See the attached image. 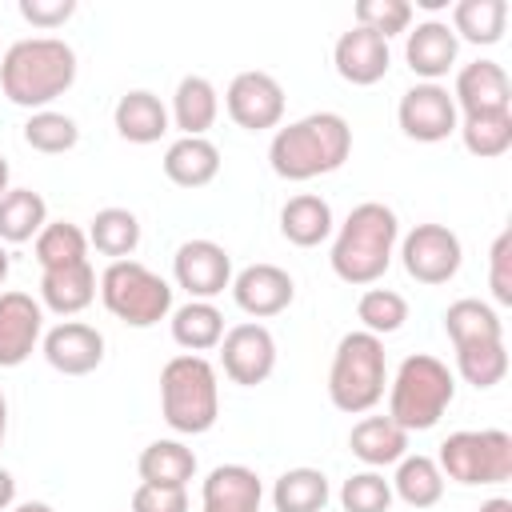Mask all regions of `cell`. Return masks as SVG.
<instances>
[{"label": "cell", "instance_id": "obj_1", "mask_svg": "<svg viewBox=\"0 0 512 512\" xmlns=\"http://www.w3.org/2000/svg\"><path fill=\"white\" fill-rule=\"evenodd\" d=\"M352 156V128L340 112H308L284 128H276L268 144V164L280 180L304 184L336 172Z\"/></svg>", "mask_w": 512, "mask_h": 512}, {"label": "cell", "instance_id": "obj_2", "mask_svg": "<svg viewBox=\"0 0 512 512\" xmlns=\"http://www.w3.org/2000/svg\"><path fill=\"white\" fill-rule=\"evenodd\" d=\"M76 84V52L60 36H24L0 56V88L20 108H48Z\"/></svg>", "mask_w": 512, "mask_h": 512}, {"label": "cell", "instance_id": "obj_3", "mask_svg": "<svg viewBox=\"0 0 512 512\" xmlns=\"http://www.w3.org/2000/svg\"><path fill=\"white\" fill-rule=\"evenodd\" d=\"M396 240H400L396 212L380 200H364L348 212V220L332 240V256H328L332 272L344 284H376L396 256Z\"/></svg>", "mask_w": 512, "mask_h": 512}, {"label": "cell", "instance_id": "obj_4", "mask_svg": "<svg viewBox=\"0 0 512 512\" xmlns=\"http://www.w3.org/2000/svg\"><path fill=\"white\" fill-rule=\"evenodd\" d=\"M160 416L180 436H200L220 416V384L212 360L180 352L160 368Z\"/></svg>", "mask_w": 512, "mask_h": 512}, {"label": "cell", "instance_id": "obj_5", "mask_svg": "<svg viewBox=\"0 0 512 512\" xmlns=\"http://www.w3.org/2000/svg\"><path fill=\"white\" fill-rule=\"evenodd\" d=\"M452 396H456V376L448 372V364L428 352H412L400 360L388 384V416L404 432H428L440 424Z\"/></svg>", "mask_w": 512, "mask_h": 512}, {"label": "cell", "instance_id": "obj_6", "mask_svg": "<svg viewBox=\"0 0 512 512\" xmlns=\"http://www.w3.org/2000/svg\"><path fill=\"white\" fill-rule=\"evenodd\" d=\"M384 388H388L384 340L364 328L344 332L332 352V368H328V400L340 412L360 416L384 400Z\"/></svg>", "mask_w": 512, "mask_h": 512}, {"label": "cell", "instance_id": "obj_7", "mask_svg": "<svg viewBox=\"0 0 512 512\" xmlns=\"http://www.w3.org/2000/svg\"><path fill=\"white\" fill-rule=\"evenodd\" d=\"M100 300L128 328H152L172 316V284L132 256L112 260L100 272Z\"/></svg>", "mask_w": 512, "mask_h": 512}, {"label": "cell", "instance_id": "obj_8", "mask_svg": "<svg viewBox=\"0 0 512 512\" xmlns=\"http://www.w3.org/2000/svg\"><path fill=\"white\" fill-rule=\"evenodd\" d=\"M436 464L444 480H456L464 488L504 484L512 480V436L504 428H460L444 436Z\"/></svg>", "mask_w": 512, "mask_h": 512}, {"label": "cell", "instance_id": "obj_9", "mask_svg": "<svg viewBox=\"0 0 512 512\" xmlns=\"http://www.w3.org/2000/svg\"><path fill=\"white\" fill-rule=\"evenodd\" d=\"M400 264L416 284H448L464 264L460 236L448 224H416L400 240Z\"/></svg>", "mask_w": 512, "mask_h": 512}, {"label": "cell", "instance_id": "obj_10", "mask_svg": "<svg viewBox=\"0 0 512 512\" xmlns=\"http://www.w3.org/2000/svg\"><path fill=\"white\" fill-rule=\"evenodd\" d=\"M396 120H400V132L408 140H420V144H440L456 132L460 124V112H456V100L444 84H412L400 104H396Z\"/></svg>", "mask_w": 512, "mask_h": 512}, {"label": "cell", "instance_id": "obj_11", "mask_svg": "<svg viewBox=\"0 0 512 512\" xmlns=\"http://www.w3.org/2000/svg\"><path fill=\"white\" fill-rule=\"evenodd\" d=\"M224 108L244 132L280 128V120H284V88H280V80L272 72L248 68V72L232 76V84L224 92Z\"/></svg>", "mask_w": 512, "mask_h": 512}, {"label": "cell", "instance_id": "obj_12", "mask_svg": "<svg viewBox=\"0 0 512 512\" xmlns=\"http://www.w3.org/2000/svg\"><path fill=\"white\" fill-rule=\"evenodd\" d=\"M220 348V364H224V376L232 384H244V388H256L272 376L276 368V340L264 324L256 320H244V324H232L224 328V340L216 344Z\"/></svg>", "mask_w": 512, "mask_h": 512}, {"label": "cell", "instance_id": "obj_13", "mask_svg": "<svg viewBox=\"0 0 512 512\" xmlns=\"http://www.w3.org/2000/svg\"><path fill=\"white\" fill-rule=\"evenodd\" d=\"M172 276L192 300H212L232 284V256L216 240H184L172 256Z\"/></svg>", "mask_w": 512, "mask_h": 512}, {"label": "cell", "instance_id": "obj_14", "mask_svg": "<svg viewBox=\"0 0 512 512\" xmlns=\"http://www.w3.org/2000/svg\"><path fill=\"white\" fill-rule=\"evenodd\" d=\"M44 340V304L28 292H0V368H20Z\"/></svg>", "mask_w": 512, "mask_h": 512}, {"label": "cell", "instance_id": "obj_15", "mask_svg": "<svg viewBox=\"0 0 512 512\" xmlns=\"http://www.w3.org/2000/svg\"><path fill=\"white\" fill-rule=\"evenodd\" d=\"M232 300L240 312H248L252 320H268L280 316L292 300H296V284L280 264H248L232 276Z\"/></svg>", "mask_w": 512, "mask_h": 512}, {"label": "cell", "instance_id": "obj_16", "mask_svg": "<svg viewBox=\"0 0 512 512\" xmlns=\"http://www.w3.org/2000/svg\"><path fill=\"white\" fill-rule=\"evenodd\" d=\"M44 360L64 376H88L104 364V336L84 320H64L40 340Z\"/></svg>", "mask_w": 512, "mask_h": 512}, {"label": "cell", "instance_id": "obj_17", "mask_svg": "<svg viewBox=\"0 0 512 512\" xmlns=\"http://www.w3.org/2000/svg\"><path fill=\"white\" fill-rule=\"evenodd\" d=\"M456 52L460 40L448 28V20H420L416 28L404 32V60L412 76H420L424 84H440V76L456 68Z\"/></svg>", "mask_w": 512, "mask_h": 512}, {"label": "cell", "instance_id": "obj_18", "mask_svg": "<svg viewBox=\"0 0 512 512\" xmlns=\"http://www.w3.org/2000/svg\"><path fill=\"white\" fill-rule=\"evenodd\" d=\"M332 64L340 72V80L356 84V88H368L376 80L388 76V64H392V52H388V40L352 24L348 32H340L336 48H332Z\"/></svg>", "mask_w": 512, "mask_h": 512}, {"label": "cell", "instance_id": "obj_19", "mask_svg": "<svg viewBox=\"0 0 512 512\" xmlns=\"http://www.w3.org/2000/svg\"><path fill=\"white\" fill-rule=\"evenodd\" d=\"M452 100H456V112H464V116H472V112H508L512 108L508 72L496 60H472L456 72Z\"/></svg>", "mask_w": 512, "mask_h": 512}, {"label": "cell", "instance_id": "obj_20", "mask_svg": "<svg viewBox=\"0 0 512 512\" xmlns=\"http://www.w3.org/2000/svg\"><path fill=\"white\" fill-rule=\"evenodd\" d=\"M264 484L248 464H216L200 484V512H260Z\"/></svg>", "mask_w": 512, "mask_h": 512}, {"label": "cell", "instance_id": "obj_21", "mask_svg": "<svg viewBox=\"0 0 512 512\" xmlns=\"http://www.w3.org/2000/svg\"><path fill=\"white\" fill-rule=\"evenodd\" d=\"M160 164L176 188H204L220 176V148L208 136H180L168 144Z\"/></svg>", "mask_w": 512, "mask_h": 512}, {"label": "cell", "instance_id": "obj_22", "mask_svg": "<svg viewBox=\"0 0 512 512\" xmlns=\"http://www.w3.org/2000/svg\"><path fill=\"white\" fill-rule=\"evenodd\" d=\"M112 124H116V132H120L128 144H156V140L168 132L172 120H168V108L160 104L156 92L132 88V92H124V96L116 100Z\"/></svg>", "mask_w": 512, "mask_h": 512}, {"label": "cell", "instance_id": "obj_23", "mask_svg": "<svg viewBox=\"0 0 512 512\" xmlns=\"http://www.w3.org/2000/svg\"><path fill=\"white\" fill-rule=\"evenodd\" d=\"M348 448L368 468H388L400 456H408V432L392 416H364L348 432Z\"/></svg>", "mask_w": 512, "mask_h": 512}, {"label": "cell", "instance_id": "obj_24", "mask_svg": "<svg viewBox=\"0 0 512 512\" xmlns=\"http://www.w3.org/2000/svg\"><path fill=\"white\" fill-rule=\"evenodd\" d=\"M96 300V272L92 264H68L40 272V304L52 308L56 316H76Z\"/></svg>", "mask_w": 512, "mask_h": 512}, {"label": "cell", "instance_id": "obj_25", "mask_svg": "<svg viewBox=\"0 0 512 512\" xmlns=\"http://www.w3.org/2000/svg\"><path fill=\"white\" fill-rule=\"evenodd\" d=\"M220 116V96H216V84L208 76H180L176 92H172V124L184 132V136H204Z\"/></svg>", "mask_w": 512, "mask_h": 512}, {"label": "cell", "instance_id": "obj_26", "mask_svg": "<svg viewBox=\"0 0 512 512\" xmlns=\"http://www.w3.org/2000/svg\"><path fill=\"white\" fill-rule=\"evenodd\" d=\"M280 236L296 248H316L332 236V208L324 196L300 192L280 208Z\"/></svg>", "mask_w": 512, "mask_h": 512}, {"label": "cell", "instance_id": "obj_27", "mask_svg": "<svg viewBox=\"0 0 512 512\" xmlns=\"http://www.w3.org/2000/svg\"><path fill=\"white\" fill-rule=\"evenodd\" d=\"M444 332H448L452 348L504 340V324H500L496 308H492V304H484V300H476V296L452 300V304L444 308Z\"/></svg>", "mask_w": 512, "mask_h": 512}, {"label": "cell", "instance_id": "obj_28", "mask_svg": "<svg viewBox=\"0 0 512 512\" xmlns=\"http://www.w3.org/2000/svg\"><path fill=\"white\" fill-rule=\"evenodd\" d=\"M136 472L144 484H164V488H188V480L196 476V452L180 440H152L140 460Z\"/></svg>", "mask_w": 512, "mask_h": 512}, {"label": "cell", "instance_id": "obj_29", "mask_svg": "<svg viewBox=\"0 0 512 512\" xmlns=\"http://www.w3.org/2000/svg\"><path fill=\"white\" fill-rule=\"evenodd\" d=\"M392 484V496H400L408 508H432V504H440V496H444V472H440V464L432 460V456H400L396 460V476L388 480Z\"/></svg>", "mask_w": 512, "mask_h": 512}, {"label": "cell", "instance_id": "obj_30", "mask_svg": "<svg viewBox=\"0 0 512 512\" xmlns=\"http://www.w3.org/2000/svg\"><path fill=\"white\" fill-rule=\"evenodd\" d=\"M172 340L184 352H208L224 340V316L212 300H188L180 308H172Z\"/></svg>", "mask_w": 512, "mask_h": 512}, {"label": "cell", "instance_id": "obj_31", "mask_svg": "<svg viewBox=\"0 0 512 512\" xmlns=\"http://www.w3.org/2000/svg\"><path fill=\"white\" fill-rule=\"evenodd\" d=\"M48 224V204L32 188H8L0 196V244H28Z\"/></svg>", "mask_w": 512, "mask_h": 512}, {"label": "cell", "instance_id": "obj_32", "mask_svg": "<svg viewBox=\"0 0 512 512\" xmlns=\"http://www.w3.org/2000/svg\"><path fill=\"white\" fill-rule=\"evenodd\" d=\"M332 500L328 476L320 468H288L272 484V508L276 512H324Z\"/></svg>", "mask_w": 512, "mask_h": 512}, {"label": "cell", "instance_id": "obj_33", "mask_svg": "<svg viewBox=\"0 0 512 512\" xmlns=\"http://www.w3.org/2000/svg\"><path fill=\"white\" fill-rule=\"evenodd\" d=\"M504 24H508L504 0H456L448 28L456 32V40H468V44H500Z\"/></svg>", "mask_w": 512, "mask_h": 512}, {"label": "cell", "instance_id": "obj_34", "mask_svg": "<svg viewBox=\"0 0 512 512\" xmlns=\"http://www.w3.org/2000/svg\"><path fill=\"white\" fill-rule=\"evenodd\" d=\"M88 244L100 252V256H112V260H128L140 244V220L136 212L128 208H100L88 224Z\"/></svg>", "mask_w": 512, "mask_h": 512}, {"label": "cell", "instance_id": "obj_35", "mask_svg": "<svg viewBox=\"0 0 512 512\" xmlns=\"http://www.w3.org/2000/svg\"><path fill=\"white\" fill-rule=\"evenodd\" d=\"M36 264L40 272H52V268H68V264H84L88 260V232L72 220H52L40 228L36 236Z\"/></svg>", "mask_w": 512, "mask_h": 512}, {"label": "cell", "instance_id": "obj_36", "mask_svg": "<svg viewBox=\"0 0 512 512\" xmlns=\"http://www.w3.org/2000/svg\"><path fill=\"white\" fill-rule=\"evenodd\" d=\"M464 148L480 160H496L512 148V108L508 112H472L456 124Z\"/></svg>", "mask_w": 512, "mask_h": 512}, {"label": "cell", "instance_id": "obj_37", "mask_svg": "<svg viewBox=\"0 0 512 512\" xmlns=\"http://www.w3.org/2000/svg\"><path fill=\"white\" fill-rule=\"evenodd\" d=\"M80 140V128L72 116L56 112V108H40L24 120V144L44 152V156H60V152H72Z\"/></svg>", "mask_w": 512, "mask_h": 512}, {"label": "cell", "instance_id": "obj_38", "mask_svg": "<svg viewBox=\"0 0 512 512\" xmlns=\"http://www.w3.org/2000/svg\"><path fill=\"white\" fill-rule=\"evenodd\" d=\"M356 320L364 324V332H372V336H392V332H400L404 328V320H408V300L400 296V292H392V288H368V292H360V300H356Z\"/></svg>", "mask_w": 512, "mask_h": 512}, {"label": "cell", "instance_id": "obj_39", "mask_svg": "<svg viewBox=\"0 0 512 512\" xmlns=\"http://www.w3.org/2000/svg\"><path fill=\"white\" fill-rule=\"evenodd\" d=\"M456 372L472 388H496L508 376V348H504V340L456 348Z\"/></svg>", "mask_w": 512, "mask_h": 512}, {"label": "cell", "instance_id": "obj_40", "mask_svg": "<svg viewBox=\"0 0 512 512\" xmlns=\"http://www.w3.org/2000/svg\"><path fill=\"white\" fill-rule=\"evenodd\" d=\"M392 484L376 472V468H364V472H352L344 484H340V504L344 512H388L392 508Z\"/></svg>", "mask_w": 512, "mask_h": 512}, {"label": "cell", "instance_id": "obj_41", "mask_svg": "<svg viewBox=\"0 0 512 512\" xmlns=\"http://www.w3.org/2000/svg\"><path fill=\"white\" fill-rule=\"evenodd\" d=\"M356 24L376 36H400L412 28V4L408 0H356Z\"/></svg>", "mask_w": 512, "mask_h": 512}, {"label": "cell", "instance_id": "obj_42", "mask_svg": "<svg viewBox=\"0 0 512 512\" xmlns=\"http://www.w3.org/2000/svg\"><path fill=\"white\" fill-rule=\"evenodd\" d=\"M488 288H492V300L496 304H512V228H504L496 240H492V252H488Z\"/></svg>", "mask_w": 512, "mask_h": 512}, {"label": "cell", "instance_id": "obj_43", "mask_svg": "<svg viewBox=\"0 0 512 512\" xmlns=\"http://www.w3.org/2000/svg\"><path fill=\"white\" fill-rule=\"evenodd\" d=\"M132 512H188V492L140 480V488L132 492Z\"/></svg>", "mask_w": 512, "mask_h": 512}, {"label": "cell", "instance_id": "obj_44", "mask_svg": "<svg viewBox=\"0 0 512 512\" xmlns=\"http://www.w3.org/2000/svg\"><path fill=\"white\" fill-rule=\"evenodd\" d=\"M72 12H76V0H20V16L32 28H44V32L72 20Z\"/></svg>", "mask_w": 512, "mask_h": 512}, {"label": "cell", "instance_id": "obj_45", "mask_svg": "<svg viewBox=\"0 0 512 512\" xmlns=\"http://www.w3.org/2000/svg\"><path fill=\"white\" fill-rule=\"evenodd\" d=\"M12 500H16V480H12L8 468H0V512H8Z\"/></svg>", "mask_w": 512, "mask_h": 512}, {"label": "cell", "instance_id": "obj_46", "mask_svg": "<svg viewBox=\"0 0 512 512\" xmlns=\"http://www.w3.org/2000/svg\"><path fill=\"white\" fill-rule=\"evenodd\" d=\"M476 512H512V500H508V496H492V500H484Z\"/></svg>", "mask_w": 512, "mask_h": 512}, {"label": "cell", "instance_id": "obj_47", "mask_svg": "<svg viewBox=\"0 0 512 512\" xmlns=\"http://www.w3.org/2000/svg\"><path fill=\"white\" fill-rule=\"evenodd\" d=\"M8 512H56V508L44 504V500H24V504H16V508H8Z\"/></svg>", "mask_w": 512, "mask_h": 512}, {"label": "cell", "instance_id": "obj_48", "mask_svg": "<svg viewBox=\"0 0 512 512\" xmlns=\"http://www.w3.org/2000/svg\"><path fill=\"white\" fill-rule=\"evenodd\" d=\"M4 436H8V400L0 392V444H4Z\"/></svg>", "mask_w": 512, "mask_h": 512}, {"label": "cell", "instance_id": "obj_49", "mask_svg": "<svg viewBox=\"0 0 512 512\" xmlns=\"http://www.w3.org/2000/svg\"><path fill=\"white\" fill-rule=\"evenodd\" d=\"M8 180H12V168H8V160L0 156V196L8 192Z\"/></svg>", "mask_w": 512, "mask_h": 512}, {"label": "cell", "instance_id": "obj_50", "mask_svg": "<svg viewBox=\"0 0 512 512\" xmlns=\"http://www.w3.org/2000/svg\"><path fill=\"white\" fill-rule=\"evenodd\" d=\"M8 268H12V260H8V248L0 244V284L8 280Z\"/></svg>", "mask_w": 512, "mask_h": 512}]
</instances>
